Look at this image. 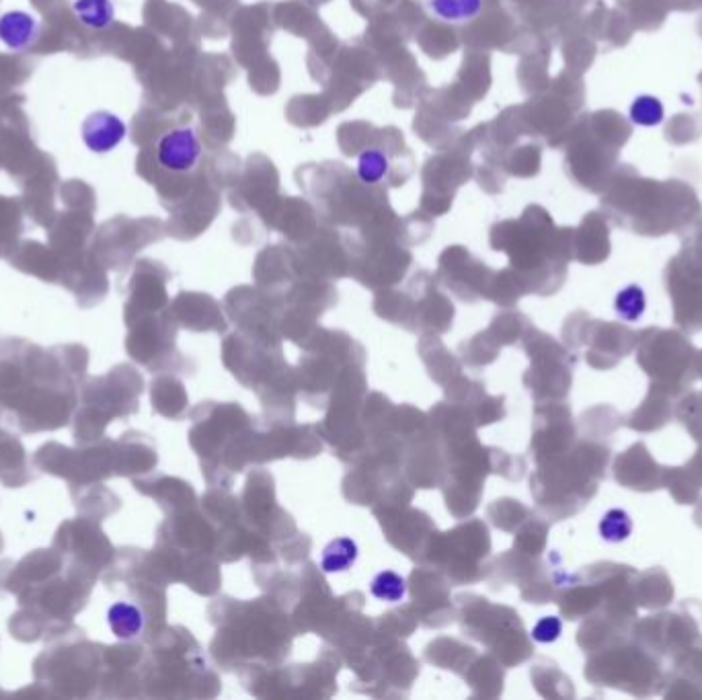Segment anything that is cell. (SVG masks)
I'll return each instance as SVG.
<instances>
[{
	"mask_svg": "<svg viewBox=\"0 0 702 700\" xmlns=\"http://www.w3.org/2000/svg\"><path fill=\"white\" fill-rule=\"evenodd\" d=\"M202 142L193 128H173L156 142V163L169 173H191L202 161Z\"/></svg>",
	"mask_w": 702,
	"mask_h": 700,
	"instance_id": "6da1fadb",
	"label": "cell"
},
{
	"mask_svg": "<svg viewBox=\"0 0 702 700\" xmlns=\"http://www.w3.org/2000/svg\"><path fill=\"white\" fill-rule=\"evenodd\" d=\"M126 136H128V124L120 118V115L107 109L91 111L81 124L83 144L93 154L113 152L126 140Z\"/></svg>",
	"mask_w": 702,
	"mask_h": 700,
	"instance_id": "7a4b0ae2",
	"label": "cell"
},
{
	"mask_svg": "<svg viewBox=\"0 0 702 700\" xmlns=\"http://www.w3.org/2000/svg\"><path fill=\"white\" fill-rule=\"evenodd\" d=\"M39 40V21L27 11L0 15V44L11 52H27Z\"/></svg>",
	"mask_w": 702,
	"mask_h": 700,
	"instance_id": "3957f363",
	"label": "cell"
},
{
	"mask_svg": "<svg viewBox=\"0 0 702 700\" xmlns=\"http://www.w3.org/2000/svg\"><path fill=\"white\" fill-rule=\"evenodd\" d=\"M427 9L442 23L466 25L481 15L483 0H427Z\"/></svg>",
	"mask_w": 702,
	"mask_h": 700,
	"instance_id": "277c9868",
	"label": "cell"
},
{
	"mask_svg": "<svg viewBox=\"0 0 702 700\" xmlns=\"http://www.w3.org/2000/svg\"><path fill=\"white\" fill-rule=\"evenodd\" d=\"M72 13L78 23L95 31L109 29L115 21L113 0H74Z\"/></svg>",
	"mask_w": 702,
	"mask_h": 700,
	"instance_id": "5b68a950",
	"label": "cell"
},
{
	"mask_svg": "<svg viewBox=\"0 0 702 700\" xmlns=\"http://www.w3.org/2000/svg\"><path fill=\"white\" fill-rule=\"evenodd\" d=\"M390 173V159L382 148H366L358 154L356 175L364 185H378Z\"/></svg>",
	"mask_w": 702,
	"mask_h": 700,
	"instance_id": "8992f818",
	"label": "cell"
},
{
	"mask_svg": "<svg viewBox=\"0 0 702 700\" xmlns=\"http://www.w3.org/2000/svg\"><path fill=\"white\" fill-rule=\"evenodd\" d=\"M629 118L639 128H655L666 120V107L655 95H639L629 107Z\"/></svg>",
	"mask_w": 702,
	"mask_h": 700,
	"instance_id": "52a82bcc",
	"label": "cell"
},
{
	"mask_svg": "<svg viewBox=\"0 0 702 700\" xmlns=\"http://www.w3.org/2000/svg\"><path fill=\"white\" fill-rule=\"evenodd\" d=\"M372 594L384 602H399L405 596V579L393 571H382L372 581Z\"/></svg>",
	"mask_w": 702,
	"mask_h": 700,
	"instance_id": "ba28073f",
	"label": "cell"
},
{
	"mask_svg": "<svg viewBox=\"0 0 702 700\" xmlns=\"http://www.w3.org/2000/svg\"><path fill=\"white\" fill-rule=\"evenodd\" d=\"M356 544L341 538L337 542H331V547L325 551V559H323V567L327 571H345L351 563L356 561Z\"/></svg>",
	"mask_w": 702,
	"mask_h": 700,
	"instance_id": "9c48e42d",
	"label": "cell"
},
{
	"mask_svg": "<svg viewBox=\"0 0 702 700\" xmlns=\"http://www.w3.org/2000/svg\"><path fill=\"white\" fill-rule=\"evenodd\" d=\"M645 310V294L639 286H629L624 288L618 296H616V313L627 319V321H635L643 315Z\"/></svg>",
	"mask_w": 702,
	"mask_h": 700,
	"instance_id": "30bf717a",
	"label": "cell"
},
{
	"mask_svg": "<svg viewBox=\"0 0 702 700\" xmlns=\"http://www.w3.org/2000/svg\"><path fill=\"white\" fill-rule=\"evenodd\" d=\"M600 530H602V536H604L606 540L620 542V540H624V538L629 536V532H631V520H629V516L624 514V512L614 510V512H610V514L604 518Z\"/></svg>",
	"mask_w": 702,
	"mask_h": 700,
	"instance_id": "8fae6325",
	"label": "cell"
},
{
	"mask_svg": "<svg viewBox=\"0 0 702 700\" xmlns=\"http://www.w3.org/2000/svg\"><path fill=\"white\" fill-rule=\"evenodd\" d=\"M559 633H561V622L557 618H553V616H546L536 625L534 639L540 641V643H551V641H555L559 637Z\"/></svg>",
	"mask_w": 702,
	"mask_h": 700,
	"instance_id": "7c38bea8",
	"label": "cell"
}]
</instances>
